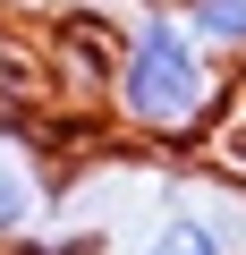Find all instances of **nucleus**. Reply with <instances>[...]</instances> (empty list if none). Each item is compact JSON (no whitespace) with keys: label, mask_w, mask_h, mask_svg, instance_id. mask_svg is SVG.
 Listing matches in <instances>:
<instances>
[{"label":"nucleus","mask_w":246,"mask_h":255,"mask_svg":"<svg viewBox=\"0 0 246 255\" xmlns=\"http://www.w3.org/2000/svg\"><path fill=\"white\" fill-rule=\"evenodd\" d=\"M212 162L246 179V77H238V111H229V128H221V145H212Z\"/></svg>","instance_id":"nucleus-6"},{"label":"nucleus","mask_w":246,"mask_h":255,"mask_svg":"<svg viewBox=\"0 0 246 255\" xmlns=\"http://www.w3.org/2000/svg\"><path fill=\"white\" fill-rule=\"evenodd\" d=\"M238 111V68H221L187 17L170 0H145L128 17V43H119V77H110V128L145 153H212L221 128Z\"/></svg>","instance_id":"nucleus-1"},{"label":"nucleus","mask_w":246,"mask_h":255,"mask_svg":"<svg viewBox=\"0 0 246 255\" xmlns=\"http://www.w3.org/2000/svg\"><path fill=\"white\" fill-rule=\"evenodd\" d=\"M119 43H128V26H119V17L68 9V17H51V34H43V77H68V102H77V111H110Z\"/></svg>","instance_id":"nucleus-2"},{"label":"nucleus","mask_w":246,"mask_h":255,"mask_svg":"<svg viewBox=\"0 0 246 255\" xmlns=\"http://www.w3.org/2000/svg\"><path fill=\"white\" fill-rule=\"evenodd\" d=\"M43 213H51V170L26 162V145H17V153H0V247H17Z\"/></svg>","instance_id":"nucleus-4"},{"label":"nucleus","mask_w":246,"mask_h":255,"mask_svg":"<svg viewBox=\"0 0 246 255\" xmlns=\"http://www.w3.org/2000/svg\"><path fill=\"white\" fill-rule=\"evenodd\" d=\"M119 255H238V238H229V213H221V196L204 204V196H153V213L119 238Z\"/></svg>","instance_id":"nucleus-3"},{"label":"nucleus","mask_w":246,"mask_h":255,"mask_svg":"<svg viewBox=\"0 0 246 255\" xmlns=\"http://www.w3.org/2000/svg\"><path fill=\"white\" fill-rule=\"evenodd\" d=\"M170 9L187 17V34H195L221 68L246 77V0H170Z\"/></svg>","instance_id":"nucleus-5"}]
</instances>
